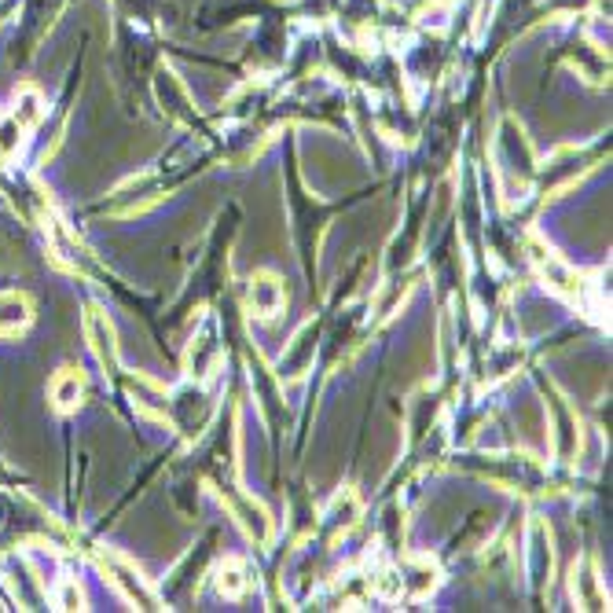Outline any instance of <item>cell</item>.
<instances>
[{"instance_id": "1", "label": "cell", "mask_w": 613, "mask_h": 613, "mask_svg": "<svg viewBox=\"0 0 613 613\" xmlns=\"http://www.w3.org/2000/svg\"><path fill=\"white\" fill-rule=\"evenodd\" d=\"M276 294H279V290H276L272 279H257L254 290H250V301L268 316V313H272V305H276Z\"/></svg>"}, {"instance_id": "2", "label": "cell", "mask_w": 613, "mask_h": 613, "mask_svg": "<svg viewBox=\"0 0 613 613\" xmlns=\"http://www.w3.org/2000/svg\"><path fill=\"white\" fill-rule=\"evenodd\" d=\"M56 397H59V404H63V408H74V401H78V397H81V382L74 379V375H67V379L59 382Z\"/></svg>"}, {"instance_id": "3", "label": "cell", "mask_w": 613, "mask_h": 613, "mask_svg": "<svg viewBox=\"0 0 613 613\" xmlns=\"http://www.w3.org/2000/svg\"><path fill=\"white\" fill-rule=\"evenodd\" d=\"M243 569L239 566H228V569H221V591H228V595H235V591H243Z\"/></svg>"}]
</instances>
